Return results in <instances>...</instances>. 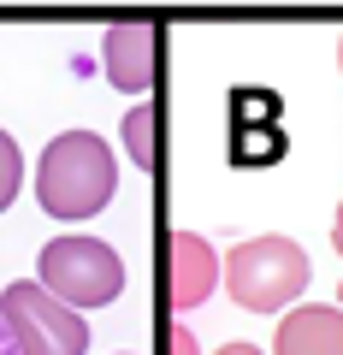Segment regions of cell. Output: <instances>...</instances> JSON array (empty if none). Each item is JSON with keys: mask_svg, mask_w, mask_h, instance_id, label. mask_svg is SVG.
Instances as JSON below:
<instances>
[{"mask_svg": "<svg viewBox=\"0 0 343 355\" xmlns=\"http://www.w3.org/2000/svg\"><path fill=\"white\" fill-rule=\"evenodd\" d=\"M118 190V160L95 130H60L36 160V202L48 219H95Z\"/></svg>", "mask_w": 343, "mask_h": 355, "instance_id": "1", "label": "cell"}, {"mask_svg": "<svg viewBox=\"0 0 343 355\" xmlns=\"http://www.w3.org/2000/svg\"><path fill=\"white\" fill-rule=\"evenodd\" d=\"M36 284L53 296V302H65L71 314H83V308H107V302H118V291H125V261H118L113 243L77 237V231H71V237L42 243Z\"/></svg>", "mask_w": 343, "mask_h": 355, "instance_id": "2", "label": "cell"}, {"mask_svg": "<svg viewBox=\"0 0 343 355\" xmlns=\"http://www.w3.org/2000/svg\"><path fill=\"white\" fill-rule=\"evenodd\" d=\"M225 291L243 314H279L308 291V254L290 237H249L225 254Z\"/></svg>", "mask_w": 343, "mask_h": 355, "instance_id": "3", "label": "cell"}, {"mask_svg": "<svg viewBox=\"0 0 343 355\" xmlns=\"http://www.w3.org/2000/svg\"><path fill=\"white\" fill-rule=\"evenodd\" d=\"M0 331L12 355H83L89 349V320H77L65 302H53L36 279H18L0 291Z\"/></svg>", "mask_w": 343, "mask_h": 355, "instance_id": "4", "label": "cell"}, {"mask_svg": "<svg viewBox=\"0 0 343 355\" xmlns=\"http://www.w3.org/2000/svg\"><path fill=\"white\" fill-rule=\"evenodd\" d=\"M219 284V254L207 237H195V231H166L160 243V296L172 314H190V308H202L207 296H213Z\"/></svg>", "mask_w": 343, "mask_h": 355, "instance_id": "5", "label": "cell"}, {"mask_svg": "<svg viewBox=\"0 0 343 355\" xmlns=\"http://www.w3.org/2000/svg\"><path fill=\"white\" fill-rule=\"evenodd\" d=\"M101 71L118 95H148L154 77H160V30L142 24V18H125L101 36Z\"/></svg>", "mask_w": 343, "mask_h": 355, "instance_id": "6", "label": "cell"}, {"mask_svg": "<svg viewBox=\"0 0 343 355\" xmlns=\"http://www.w3.org/2000/svg\"><path fill=\"white\" fill-rule=\"evenodd\" d=\"M272 355H343V308L331 302H302L279 320Z\"/></svg>", "mask_w": 343, "mask_h": 355, "instance_id": "7", "label": "cell"}, {"mask_svg": "<svg viewBox=\"0 0 343 355\" xmlns=\"http://www.w3.org/2000/svg\"><path fill=\"white\" fill-rule=\"evenodd\" d=\"M154 125H160L154 101H142V107H130V113H125V154L142 166V172L160 166V154H154Z\"/></svg>", "mask_w": 343, "mask_h": 355, "instance_id": "8", "label": "cell"}, {"mask_svg": "<svg viewBox=\"0 0 343 355\" xmlns=\"http://www.w3.org/2000/svg\"><path fill=\"white\" fill-rule=\"evenodd\" d=\"M18 190H24V154H18V142L0 130V214L18 202Z\"/></svg>", "mask_w": 343, "mask_h": 355, "instance_id": "9", "label": "cell"}, {"mask_svg": "<svg viewBox=\"0 0 343 355\" xmlns=\"http://www.w3.org/2000/svg\"><path fill=\"white\" fill-rule=\"evenodd\" d=\"M160 343H166V355H195V338H190V326H178V320H166Z\"/></svg>", "mask_w": 343, "mask_h": 355, "instance_id": "10", "label": "cell"}, {"mask_svg": "<svg viewBox=\"0 0 343 355\" xmlns=\"http://www.w3.org/2000/svg\"><path fill=\"white\" fill-rule=\"evenodd\" d=\"M219 355H267V349H254V343H225Z\"/></svg>", "mask_w": 343, "mask_h": 355, "instance_id": "11", "label": "cell"}, {"mask_svg": "<svg viewBox=\"0 0 343 355\" xmlns=\"http://www.w3.org/2000/svg\"><path fill=\"white\" fill-rule=\"evenodd\" d=\"M331 243H337V254H343V202H337V225H331Z\"/></svg>", "mask_w": 343, "mask_h": 355, "instance_id": "12", "label": "cell"}, {"mask_svg": "<svg viewBox=\"0 0 343 355\" xmlns=\"http://www.w3.org/2000/svg\"><path fill=\"white\" fill-rule=\"evenodd\" d=\"M0 355H12V343H6V331H0Z\"/></svg>", "mask_w": 343, "mask_h": 355, "instance_id": "13", "label": "cell"}, {"mask_svg": "<svg viewBox=\"0 0 343 355\" xmlns=\"http://www.w3.org/2000/svg\"><path fill=\"white\" fill-rule=\"evenodd\" d=\"M337 65H343V36H337Z\"/></svg>", "mask_w": 343, "mask_h": 355, "instance_id": "14", "label": "cell"}, {"mask_svg": "<svg viewBox=\"0 0 343 355\" xmlns=\"http://www.w3.org/2000/svg\"><path fill=\"white\" fill-rule=\"evenodd\" d=\"M337 308H343V291H337Z\"/></svg>", "mask_w": 343, "mask_h": 355, "instance_id": "15", "label": "cell"}]
</instances>
